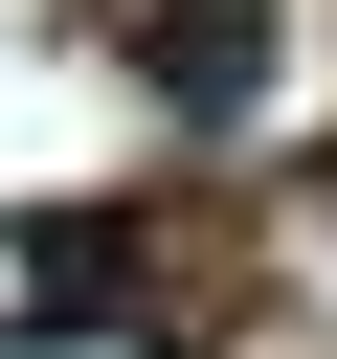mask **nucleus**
Segmentation results:
<instances>
[{
	"mask_svg": "<svg viewBox=\"0 0 337 359\" xmlns=\"http://www.w3.org/2000/svg\"><path fill=\"white\" fill-rule=\"evenodd\" d=\"M135 90H157V112H202V135H225V112H247V90H270V22H225V0H157V22H135Z\"/></svg>",
	"mask_w": 337,
	"mask_h": 359,
	"instance_id": "obj_1",
	"label": "nucleus"
},
{
	"mask_svg": "<svg viewBox=\"0 0 337 359\" xmlns=\"http://www.w3.org/2000/svg\"><path fill=\"white\" fill-rule=\"evenodd\" d=\"M22 292H45V314H112V292H135V224H90V202L22 224Z\"/></svg>",
	"mask_w": 337,
	"mask_h": 359,
	"instance_id": "obj_2",
	"label": "nucleus"
}]
</instances>
